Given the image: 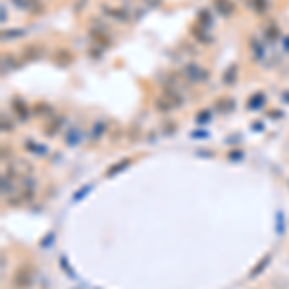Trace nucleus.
<instances>
[{
  "label": "nucleus",
  "instance_id": "nucleus-9",
  "mask_svg": "<svg viewBox=\"0 0 289 289\" xmlns=\"http://www.w3.org/2000/svg\"><path fill=\"white\" fill-rule=\"evenodd\" d=\"M191 35L195 37L197 40H201V43H204V45H210L212 43V37H210V33H209V29L207 27H202V25H199V24H195L191 27Z\"/></svg>",
  "mask_w": 289,
  "mask_h": 289
},
{
  "label": "nucleus",
  "instance_id": "nucleus-17",
  "mask_svg": "<svg viewBox=\"0 0 289 289\" xmlns=\"http://www.w3.org/2000/svg\"><path fill=\"white\" fill-rule=\"evenodd\" d=\"M197 24L202 25V27H207V29H209L210 25H212V16H210V12L207 8L201 10V12L197 14Z\"/></svg>",
  "mask_w": 289,
  "mask_h": 289
},
{
  "label": "nucleus",
  "instance_id": "nucleus-30",
  "mask_svg": "<svg viewBox=\"0 0 289 289\" xmlns=\"http://www.w3.org/2000/svg\"><path fill=\"white\" fill-rule=\"evenodd\" d=\"M162 0H144V4L147 6H151V8H156V6H160Z\"/></svg>",
  "mask_w": 289,
  "mask_h": 289
},
{
  "label": "nucleus",
  "instance_id": "nucleus-31",
  "mask_svg": "<svg viewBox=\"0 0 289 289\" xmlns=\"http://www.w3.org/2000/svg\"><path fill=\"white\" fill-rule=\"evenodd\" d=\"M230 156H232V158H241L243 154H241V153H232V154H230Z\"/></svg>",
  "mask_w": 289,
  "mask_h": 289
},
{
  "label": "nucleus",
  "instance_id": "nucleus-10",
  "mask_svg": "<svg viewBox=\"0 0 289 289\" xmlns=\"http://www.w3.org/2000/svg\"><path fill=\"white\" fill-rule=\"evenodd\" d=\"M33 112H35V116H40V118H54L56 116V110L48 102H37L33 106Z\"/></svg>",
  "mask_w": 289,
  "mask_h": 289
},
{
  "label": "nucleus",
  "instance_id": "nucleus-11",
  "mask_svg": "<svg viewBox=\"0 0 289 289\" xmlns=\"http://www.w3.org/2000/svg\"><path fill=\"white\" fill-rule=\"evenodd\" d=\"M245 4H247V8L253 10V12L258 14V16L266 14L268 8H270V0H247Z\"/></svg>",
  "mask_w": 289,
  "mask_h": 289
},
{
  "label": "nucleus",
  "instance_id": "nucleus-23",
  "mask_svg": "<svg viewBox=\"0 0 289 289\" xmlns=\"http://www.w3.org/2000/svg\"><path fill=\"white\" fill-rule=\"evenodd\" d=\"M128 166H129V158H123L120 164H114L112 168L108 170V176H114V174H118V172H121V170L128 168Z\"/></svg>",
  "mask_w": 289,
  "mask_h": 289
},
{
  "label": "nucleus",
  "instance_id": "nucleus-21",
  "mask_svg": "<svg viewBox=\"0 0 289 289\" xmlns=\"http://www.w3.org/2000/svg\"><path fill=\"white\" fill-rule=\"evenodd\" d=\"M251 48H253V56L260 60V58L264 56V47H262V43L258 39H251Z\"/></svg>",
  "mask_w": 289,
  "mask_h": 289
},
{
  "label": "nucleus",
  "instance_id": "nucleus-19",
  "mask_svg": "<svg viewBox=\"0 0 289 289\" xmlns=\"http://www.w3.org/2000/svg\"><path fill=\"white\" fill-rule=\"evenodd\" d=\"M280 35H281V31H280V27H278L276 24H270L268 27H266L264 37L268 40H278V39H280Z\"/></svg>",
  "mask_w": 289,
  "mask_h": 289
},
{
  "label": "nucleus",
  "instance_id": "nucleus-4",
  "mask_svg": "<svg viewBox=\"0 0 289 289\" xmlns=\"http://www.w3.org/2000/svg\"><path fill=\"white\" fill-rule=\"evenodd\" d=\"M14 285L16 287H29L33 281V270L31 268H27V266H22V268H17V272L14 274Z\"/></svg>",
  "mask_w": 289,
  "mask_h": 289
},
{
  "label": "nucleus",
  "instance_id": "nucleus-27",
  "mask_svg": "<svg viewBox=\"0 0 289 289\" xmlns=\"http://www.w3.org/2000/svg\"><path fill=\"white\" fill-rule=\"evenodd\" d=\"M2 131H14V123L10 120H6V116H2Z\"/></svg>",
  "mask_w": 289,
  "mask_h": 289
},
{
  "label": "nucleus",
  "instance_id": "nucleus-3",
  "mask_svg": "<svg viewBox=\"0 0 289 289\" xmlns=\"http://www.w3.org/2000/svg\"><path fill=\"white\" fill-rule=\"evenodd\" d=\"M43 45H39V43H29V45H25L24 48H22V60L24 62H35V60H39V58H43Z\"/></svg>",
  "mask_w": 289,
  "mask_h": 289
},
{
  "label": "nucleus",
  "instance_id": "nucleus-5",
  "mask_svg": "<svg viewBox=\"0 0 289 289\" xmlns=\"http://www.w3.org/2000/svg\"><path fill=\"white\" fill-rule=\"evenodd\" d=\"M10 174H14L16 177H27L33 174V166L25 160H14L10 164Z\"/></svg>",
  "mask_w": 289,
  "mask_h": 289
},
{
  "label": "nucleus",
  "instance_id": "nucleus-24",
  "mask_svg": "<svg viewBox=\"0 0 289 289\" xmlns=\"http://www.w3.org/2000/svg\"><path fill=\"white\" fill-rule=\"evenodd\" d=\"M95 131H93V137H95V139H98V135H102V133H105L106 131V123L105 121H96L95 123Z\"/></svg>",
  "mask_w": 289,
  "mask_h": 289
},
{
  "label": "nucleus",
  "instance_id": "nucleus-28",
  "mask_svg": "<svg viewBox=\"0 0 289 289\" xmlns=\"http://www.w3.org/2000/svg\"><path fill=\"white\" fill-rule=\"evenodd\" d=\"M14 4H16L19 10H24V12H27V6H29V0H12Z\"/></svg>",
  "mask_w": 289,
  "mask_h": 289
},
{
  "label": "nucleus",
  "instance_id": "nucleus-16",
  "mask_svg": "<svg viewBox=\"0 0 289 289\" xmlns=\"http://www.w3.org/2000/svg\"><path fill=\"white\" fill-rule=\"evenodd\" d=\"M216 110H220L222 114H228L233 110V100L230 98V96H225V98H220V100H216Z\"/></svg>",
  "mask_w": 289,
  "mask_h": 289
},
{
  "label": "nucleus",
  "instance_id": "nucleus-14",
  "mask_svg": "<svg viewBox=\"0 0 289 289\" xmlns=\"http://www.w3.org/2000/svg\"><path fill=\"white\" fill-rule=\"evenodd\" d=\"M62 121H64V118H60V116H54V118H52V121H50V123H47V129H45V133H47L48 137L56 135L58 129H60V126H62Z\"/></svg>",
  "mask_w": 289,
  "mask_h": 289
},
{
  "label": "nucleus",
  "instance_id": "nucleus-25",
  "mask_svg": "<svg viewBox=\"0 0 289 289\" xmlns=\"http://www.w3.org/2000/svg\"><path fill=\"white\" fill-rule=\"evenodd\" d=\"M268 262H270V257H264V258H262V260H260V262L257 264V268H255V270L251 272V276H258V274L264 270V266L268 264Z\"/></svg>",
  "mask_w": 289,
  "mask_h": 289
},
{
  "label": "nucleus",
  "instance_id": "nucleus-18",
  "mask_svg": "<svg viewBox=\"0 0 289 289\" xmlns=\"http://www.w3.org/2000/svg\"><path fill=\"white\" fill-rule=\"evenodd\" d=\"M222 79H224L225 85H233V83H235V79H237V66H235V64L230 66V68L225 70V73H224V77H222Z\"/></svg>",
  "mask_w": 289,
  "mask_h": 289
},
{
  "label": "nucleus",
  "instance_id": "nucleus-29",
  "mask_svg": "<svg viewBox=\"0 0 289 289\" xmlns=\"http://www.w3.org/2000/svg\"><path fill=\"white\" fill-rule=\"evenodd\" d=\"M199 114H201V116H197V121H199V123L210 120V112H209V110H202V112H199Z\"/></svg>",
  "mask_w": 289,
  "mask_h": 289
},
{
  "label": "nucleus",
  "instance_id": "nucleus-8",
  "mask_svg": "<svg viewBox=\"0 0 289 289\" xmlns=\"http://www.w3.org/2000/svg\"><path fill=\"white\" fill-rule=\"evenodd\" d=\"M212 6L224 17L233 16V12H235V4H233L232 0H212Z\"/></svg>",
  "mask_w": 289,
  "mask_h": 289
},
{
  "label": "nucleus",
  "instance_id": "nucleus-2",
  "mask_svg": "<svg viewBox=\"0 0 289 289\" xmlns=\"http://www.w3.org/2000/svg\"><path fill=\"white\" fill-rule=\"evenodd\" d=\"M100 10H102V14H105L106 17H110L114 22H120V24H129V22H131V14H129L126 8H114V6L102 4Z\"/></svg>",
  "mask_w": 289,
  "mask_h": 289
},
{
  "label": "nucleus",
  "instance_id": "nucleus-7",
  "mask_svg": "<svg viewBox=\"0 0 289 289\" xmlns=\"http://www.w3.org/2000/svg\"><path fill=\"white\" fill-rule=\"evenodd\" d=\"M12 110H14V114H16V116L22 121H27V120H29V116H31V112H29L27 105L24 102V98H19V96L12 98Z\"/></svg>",
  "mask_w": 289,
  "mask_h": 289
},
{
  "label": "nucleus",
  "instance_id": "nucleus-15",
  "mask_svg": "<svg viewBox=\"0 0 289 289\" xmlns=\"http://www.w3.org/2000/svg\"><path fill=\"white\" fill-rule=\"evenodd\" d=\"M27 14H33V16H43V14H45V4H43L40 0H29Z\"/></svg>",
  "mask_w": 289,
  "mask_h": 289
},
{
  "label": "nucleus",
  "instance_id": "nucleus-20",
  "mask_svg": "<svg viewBox=\"0 0 289 289\" xmlns=\"http://www.w3.org/2000/svg\"><path fill=\"white\" fill-rule=\"evenodd\" d=\"M264 102H266L264 95H262V93H257V95H253V96H251V100H249V102H247V106H249L251 110H253V108H255V110H258L260 106L264 105Z\"/></svg>",
  "mask_w": 289,
  "mask_h": 289
},
{
  "label": "nucleus",
  "instance_id": "nucleus-22",
  "mask_svg": "<svg viewBox=\"0 0 289 289\" xmlns=\"http://www.w3.org/2000/svg\"><path fill=\"white\" fill-rule=\"evenodd\" d=\"M24 35H25L24 29H6V31H2V39L12 40V39H17V37H24Z\"/></svg>",
  "mask_w": 289,
  "mask_h": 289
},
{
  "label": "nucleus",
  "instance_id": "nucleus-26",
  "mask_svg": "<svg viewBox=\"0 0 289 289\" xmlns=\"http://www.w3.org/2000/svg\"><path fill=\"white\" fill-rule=\"evenodd\" d=\"M35 144H37V143H31V141H29V143H27V149H29V151H33V153H37V154L47 153V149H45V147H35Z\"/></svg>",
  "mask_w": 289,
  "mask_h": 289
},
{
  "label": "nucleus",
  "instance_id": "nucleus-33",
  "mask_svg": "<svg viewBox=\"0 0 289 289\" xmlns=\"http://www.w3.org/2000/svg\"><path fill=\"white\" fill-rule=\"evenodd\" d=\"M245 2H247V0H245Z\"/></svg>",
  "mask_w": 289,
  "mask_h": 289
},
{
  "label": "nucleus",
  "instance_id": "nucleus-1",
  "mask_svg": "<svg viewBox=\"0 0 289 289\" xmlns=\"http://www.w3.org/2000/svg\"><path fill=\"white\" fill-rule=\"evenodd\" d=\"M183 75L191 83H202V81L210 79V72H207L204 68H201L199 64H187L183 68Z\"/></svg>",
  "mask_w": 289,
  "mask_h": 289
},
{
  "label": "nucleus",
  "instance_id": "nucleus-13",
  "mask_svg": "<svg viewBox=\"0 0 289 289\" xmlns=\"http://www.w3.org/2000/svg\"><path fill=\"white\" fill-rule=\"evenodd\" d=\"M154 108H156L158 112H162V114H168L170 110H174L176 106H174V102L170 100L168 96H164V95H162L160 98H156V102H154Z\"/></svg>",
  "mask_w": 289,
  "mask_h": 289
},
{
  "label": "nucleus",
  "instance_id": "nucleus-6",
  "mask_svg": "<svg viewBox=\"0 0 289 289\" xmlns=\"http://www.w3.org/2000/svg\"><path fill=\"white\" fill-rule=\"evenodd\" d=\"M52 62L60 68H66V66H70L73 62V54L72 50H68V48H58L54 50V54H52Z\"/></svg>",
  "mask_w": 289,
  "mask_h": 289
},
{
  "label": "nucleus",
  "instance_id": "nucleus-32",
  "mask_svg": "<svg viewBox=\"0 0 289 289\" xmlns=\"http://www.w3.org/2000/svg\"><path fill=\"white\" fill-rule=\"evenodd\" d=\"M285 48H287V50H289V39H287V43H285Z\"/></svg>",
  "mask_w": 289,
  "mask_h": 289
},
{
  "label": "nucleus",
  "instance_id": "nucleus-12",
  "mask_svg": "<svg viewBox=\"0 0 289 289\" xmlns=\"http://www.w3.org/2000/svg\"><path fill=\"white\" fill-rule=\"evenodd\" d=\"M22 66V60L16 56V54H4L2 56V68H4V73L6 72H14Z\"/></svg>",
  "mask_w": 289,
  "mask_h": 289
}]
</instances>
